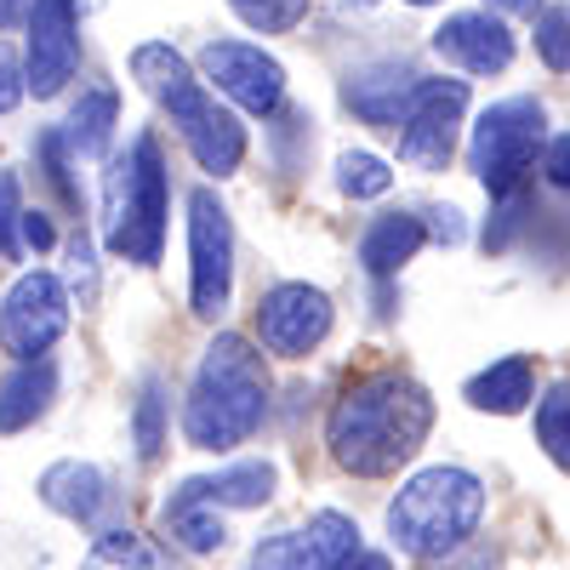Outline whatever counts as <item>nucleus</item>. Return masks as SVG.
Masks as SVG:
<instances>
[{"label":"nucleus","instance_id":"obj_17","mask_svg":"<svg viewBox=\"0 0 570 570\" xmlns=\"http://www.w3.org/2000/svg\"><path fill=\"white\" fill-rule=\"evenodd\" d=\"M422 240H428V223L416 212H383L360 234V268L383 285V279H394L422 252Z\"/></svg>","mask_w":570,"mask_h":570},{"label":"nucleus","instance_id":"obj_7","mask_svg":"<svg viewBox=\"0 0 570 570\" xmlns=\"http://www.w3.org/2000/svg\"><path fill=\"white\" fill-rule=\"evenodd\" d=\"M69 314H75V297H69L63 274L23 268L7 285V297H0V348H7L18 365L46 360V348L69 331Z\"/></svg>","mask_w":570,"mask_h":570},{"label":"nucleus","instance_id":"obj_26","mask_svg":"<svg viewBox=\"0 0 570 570\" xmlns=\"http://www.w3.org/2000/svg\"><path fill=\"white\" fill-rule=\"evenodd\" d=\"M131 434H137V456H142V462H155V456L166 451V383H160V376H142Z\"/></svg>","mask_w":570,"mask_h":570},{"label":"nucleus","instance_id":"obj_25","mask_svg":"<svg viewBox=\"0 0 570 570\" xmlns=\"http://www.w3.org/2000/svg\"><path fill=\"white\" fill-rule=\"evenodd\" d=\"M537 445L570 473V376L537 400Z\"/></svg>","mask_w":570,"mask_h":570},{"label":"nucleus","instance_id":"obj_37","mask_svg":"<svg viewBox=\"0 0 570 570\" xmlns=\"http://www.w3.org/2000/svg\"><path fill=\"white\" fill-rule=\"evenodd\" d=\"M29 7L35 0H0V29H12L18 18H29Z\"/></svg>","mask_w":570,"mask_h":570},{"label":"nucleus","instance_id":"obj_11","mask_svg":"<svg viewBox=\"0 0 570 570\" xmlns=\"http://www.w3.org/2000/svg\"><path fill=\"white\" fill-rule=\"evenodd\" d=\"M23 69L35 98H58L80 69V7L75 0H35L23 18Z\"/></svg>","mask_w":570,"mask_h":570},{"label":"nucleus","instance_id":"obj_36","mask_svg":"<svg viewBox=\"0 0 570 570\" xmlns=\"http://www.w3.org/2000/svg\"><path fill=\"white\" fill-rule=\"evenodd\" d=\"M485 12H497V18H542L548 7L542 0H485Z\"/></svg>","mask_w":570,"mask_h":570},{"label":"nucleus","instance_id":"obj_16","mask_svg":"<svg viewBox=\"0 0 570 570\" xmlns=\"http://www.w3.org/2000/svg\"><path fill=\"white\" fill-rule=\"evenodd\" d=\"M109 497H115L109 491V473L98 462L63 456V462H52V468L40 473V502L52 508V513H63V519H75V525H98Z\"/></svg>","mask_w":570,"mask_h":570},{"label":"nucleus","instance_id":"obj_10","mask_svg":"<svg viewBox=\"0 0 570 570\" xmlns=\"http://www.w3.org/2000/svg\"><path fill=\"white\" fill-rule=\"evenodd\" d=\"M331 320H337V308H331V297L320 292V285L279 279L257 303V343L279 360H308L331 337Z\"/></svg>","mask_w":570,"mask_h":570},{"label":"nucleus","instance_id":"obj_22","mask_svg":"<svg viewBox=\"0 0 570 570\" xmlns=\"http://www.w3.org/2000/svg\"><path fill=\"white\" fill-rule=\"evenodd\" d=\"M200 497L212 502V508H263L268 497H274V485H279V473H274V462H234V468H217V473H200Z\"/></svg>","mask_w":570,"mask_h":570},{"label":"nucleus","instance_id":"obj_23","mask_svg":"<svg viewBox=\"0 0 570 570\" xmlns=\"http://www.w3.org/2000/svg\"><path fill=\"white\" fill-rule=\"evenodd\" d=\"M337 188L348 200H383L394 188V166L371 149H343L337 155Z\"/></svg>","mask_w":570,"mask_h":570},{"label":"nucleus","instance_id":"obj_29","mask_svg":"<svg viewBox=\"0 0 570 570\" xmlns=\"http://www.w3.org/2000/svg\"><path fill=\"white\" fill-rule=\"evenodd\" d=\"M69 137L63 131H40V166H46V183L58 188V200L80 217V188H75V177H69Z\"/></svg>","mask_w":570,"mask_h":570},{"label":"nucleus","instance_id":"obj_3","mask_svg":"<svg viewBox=\"0 0 570 570\" xmlns=\"http://www.w3.org/2000/svg\"><path fill=\"white\" fill-rule=\"evenodd\" d=\"M131 80L171 115L183 149L195 155L200 171H212V177H234V171H240V160H246V126H240V115H234L217 91L195 75V63H188L171 40L131 46Z\"/></svg>","mask_w":570,"mask_h":570},{"label":"nucleus","instance_id":"obj_6","mask_svg":"<svg viewBox=\"0 0 570 570\" xmlns=\"http://www.w3.org/2000/svg\"><path fill=\"white\" fill-rule=\"evenodd\" d=\"M548 142V109L537 98H502L473 120L468 137V171L485 183L491 200H513L525 171L537 166V149Z\"/></svg>","mask_w":570,"mask_h":570},{"label":"nucleus","instance_id":"obj_12","mask_svg":"<svg viewBox=\"0 0 570 570\" xmlns=\"http://www.w3.org/2000/svg\"><path fill=\"white\" fill-rule=\"evenodd\" d=\"M468 115V80H428L416 109L400 126V160L411 171H445Z\"/></svg>","mask_w":570,"mask_h":570},{"label":"nucleus","instance_id":"obj_27","mask_svg":"<svg viewBox=\"0 0 570 570\" xmlns=\"http://www.w3.org/2000/svg\"><path fill=\"white\" fill-rule=\"evenodd\" d=\"M228 12L257 35H292L308 18V0H228Z\"/></svg>","mask_w":570,"mask_h":570},{"label":"nucleus","instance_id":"obj_35","mask_svg":"<svg viewBox=\"0 0 570 570\" xmlns=\"http://www.w3.org/2000/svg\"><path fill=\"white\" fill-rule=\"evenodd\" d=\"M428 217H434V240L440 246H456L462 240V212L456 206H440V212H428Z\"/></svg>","mask_w":570,"mask_h":570},{"label":"nucleus","instance_id":"obj_33","mask_svg":"<svg viewBox=\"0 0 570 570\" xmlns=\"http://www.w3.org/2000/svg\"><path fill=\"white\" fill-rule=\"evenodd\" d=\"M23 246L29 252H52L58 246V228H52V217H46V212H23Z\"/></svg>","mask_w":570,"mask_h":570},{"label":"nucleus","instance_id":"obj_14","mask_svg":"<svg viewBox=\"0 0 570 570\" xmlns=\"http://www.w3.org/2000/svg\"><path fill=\"white\" fill-rule=\"evenodd\" d=\"M422 86H428V80H422L411 63H371V69H360V75L343 80V104H348L365 126L400 137L405 115H411L416 98H422Z\"/></svg>","mask_w":570,"mask_h":570},{"label":"nucleus","instance_id":"obj_32","mask_svg":"<svg viewBox=\"0 0 570 570\" xmlns=\"http://www.w3.org/2000/svg\"><path fill=\"white\" fill-rule=\"evenodd\" d=\"M23 98H29V69H23V58L12 52V46L0 40V115H12Z\"/></svg>","mask_w":570,"mask_h":570},{"label":"nucleus","instance_id":"obj_8","mask_svg":"<svg viewBox=\"0 0 570 570\" xmlns=\"http://www.w3.org/2000/svg\"><path fill=\"white\" fill-rule=\"evenodd\" d=\"M234 297V217L217 188L188 195V308L200 320H223Z\"/></svg>","mask_w":570,"mask_h":570},{"label":"nucleus","instance_id":"obj_9","mask_svg":"<svg viewBox=\"0 0 570 570\" xmlns=\"http://www.w3.org/2000/svg\"><path fill=\"white\" fill-rule=\"evenodd\" d=\"M200 75L217 98L240 115L268 120L285 104V63L252 40H206L200 46Z\"/></svg>","mask_w":570,"mask_h":570},{"label":"nucleus","instance_id":"obj_31","mask_svg":"<svg viewBox=\"0 0 570 570\" xmlns=\"http://www.w3.org/2000/svg\"><path fill=\"white\" fill-rule=\"evenodd\" d=\"M18 234H23V195L18 177L0 171V257H18Z\"/></svg>","mask_w":570,"mask_h":570},{"label":"nucleus","instance_id":"obj_24","mask_svg":"<svg viewBox=\"0 0 570 570\" xmlns=\"http://www.w3.org/2000/svg\"><path fill=\"white\" fill-rule=\"evenodd\" d=\"M80 570H160V553L137 531H104L98 542L86 548Z\"/></svg>","mask_w":570,"mask_h":570},{"label":"nucleus","instance_id":"obj_19","mask_svg":"<svg viewBox=\"0 0 570 570\" xmlns=\"http://www.w3.org/2000/svg\"><path fill=\"white\" fill-rule=\"evenodd\" d=\"M462 400L473 411H491V416H519V411L537 400V371H531L525 354H508V360L485 365L480 376H468Z\"/></svg>","mask_w":570,"mask_h":570},{"label":"nucleus","instance_id":"obj_4","mask_svg":"<svg viewBox=\"0 0 570 570\" xmlns=\"http://www.w3.org/2000/svg\"><path fill=\"white\" fill-rule=\"evenodd\" d=\"M480 519H485L480 473L440 462V468L411 473L400 497L389 502V542L411 559H451L480 531Z\"/></svg>","mask_w":570,"mask_h":570},{"label":"nucleus","instance_id":"obj_41","mask_svg":"<svg viewBox=\"0 0 570 570\" xmlns=\"http://www.w3.org/2000/svg\"><path fill=\"white\" fill-rule=\"evenodd\" d=\"M405 7H440V0H405Z\"/></svg>","mask_w":570,"mask_h":570},{"label":"nucleus","instance_id":"obj_28","mask_svg":"<svg viewBox=\"0 0 570 570\" xmlns=\"http://www.w3.org/2000/svg\"><path fill=\"white\" fill-rule=\"evenodd\" d=\"M63 257H69V268H63V285H69V297H75L80 308H91V303H98V246H91L86 223H80V228L69 234Z\"/></svg>","mask_w":570,"mask_h":570},{"label":"nucleus","instance_id":"obj_5","mask_svg":"<svg viewBox=\"0 0 570 570\" xmlns=\"http://www.w3.org/2000/svg\"><path fill=\"white\" fill-rule=\"evenodd\" d=\"M166 212H171V183L160 137L137 131L131 149L109 155L104 166V246L137 268H155L166 246Z\"/></svg>","mask_w":570,"mask_h":570},{"label":"nucleus","instance_id":"obj_40","mask_svg":"<svg viewBox=\"0 0 570 570\" xmlns=\"http://www.w3.org/2000/svg\"><path fill=\"white\" fill-rule=\"evenodd\" d=\"M337 7H343V12H371L376 0H337Z\"/></svg>","mask_w":570,"mask_h":570},{"label":"nucleus","instance_id":"obj_30","mask_svg":"<svg viewBox=\"0 0 570 570\" xmlns=\"http://www.w3.org/2000/svg\"><path fill=\"white\" fill-rule=\"evenodd\" d=\"M537 58L548 69H570V12L564 7H548L537 18Z\"/></svg>","mask_w":570,"mask_h":570},{"label":"nucleus","instance_id":"obj_13","mask_svg":"<svg viewBox=\"0 0 570 570\" xmlns=\"http://www.w3.org/2000/svg\"><path fill=\"white\" fill-rule=\"evenodd\" d=\"M360 525L348 513H314L303 531H279L268 542H257L252 570H343L348 559H360Z\"/></svg>","mask_w":570,"mask_h":570},{"label":"nucleus","instance_id":"obj_18","mask_svg":"<svg viewBox=\"0 0 570 570\" xmlns=\"http://www.w3.org/2000/svg\"><path fill=\"white\" fill-rule=\"evenodd\" d=\"M58 400V365L52 360H29V365H12L0 376V434H23L35 428Z\"/></svg>","mask_w":570,"mask_h":570},{"label":"nucleus","instance_id":"obj_2","mask_svg":"<svg viewBox=\"0 0 570 570\" xmlns=\"http://www.w3.org/2000/svg\"><path fill=\"white\" fill-rule=\"evenodd\" d=\"M268 416V365L263 348L240 331H217L200 348L183 400V440L195 451H234L246 445Z\"/></svg>","mask_w":570,"mask_h":570},{"label":"nucleus","instance_id":"obj_34","mask_svg":"<svg viewBox=\"0 0 570 570\" xmlns=\"http://www.w3.org/2000/svg\"><path fill=\"white\" fill-rule=\"evenodd\" d=\"M542 171H548V183L570 188V131L548 142V155H542Z\"/></svg>","mask_w":570,"mask_h":570},{"label":"nucleus","instance_id":"obj_38","mask_svg":"<svg viewBox=\"0 0 570 570\" xmlns=\"http://www.w3.org/2000/svg\"><path fill=\"white\" fill-rule=\"evenodd\" d=\"M440 570H497V559H491L485 548H473V553H468L462 564H440Z\"/></svg>","mask_w":570,"mask_h":570},{"label":"nucleus","instance_id":"obj_1","mask_svg":"<svg viewBox=\"0 0 570 570\" xmlns=\"http://www.w3.org/2000/svg\"><path fill=\"white\" fill-rule=\"evenodd\" d=\"M434 428V394H428L411 371H371L354 376L343 400L325 416V445L331 462L360 480H383L400 473Z\"/></svg>","mask_w":570,"mask_h":570},{"label":"nucleus","instance_id":"obj_21","mask_svg":"<svg viewBox=\"0 0 570 570\" xmlns=\"http://www.w3.org/2000/svg\"><path fill=\"white\" fill-rule=\"evenodd\" d=\"M115 120H120V91H115V86H91V91H80V104H75V115H69V126H63L69 149L86 155V160H104V166H109Z\"/></svg>","mask_w":570,"mask_h":570},{"label":"nucleus","instance_id":"obj_39","mask_svg":"<svg viewBox=\"0 0 570 570\" xmlns=\"http://www.w3.org/2000/svg\"><path fill=\"white\" fill-rule=\"evenodd\" d=\"M343 570H394V559H389V553H360V559H348Z\"/></svg>","mask_w":570,"mask_h":570},{"label":"nucleus","instance_id":"obj_42","mask_svg":"<svg viewBox=\"0 0 570 570\" xmlns=\"http://www.w3.org/2000/svg\"><path fill=\"white\" fill-rule=\"evenodd\" d=\"M75 7H98V0H75Z\"/></svg>","mask_w":570,"mask_h":570},{"label":"nucleus","instance_id":"obj_20","mask_svg":"<svg viewBox=\"0 0 570 570\" xmlns=\"http://www.w3.org/2000/svg\"><path fill=\"white\" fill-rule=\"evenodd\" d=\"M160 519H166V531H171V537H177L188 553H217V548L228 542V531H223V513L200 497V485H195V480H183V485L166 497Z\"/></svg>","mask_w":570,"mask_h":570},{"label":"nucleus","instance_id":"obj_15","mask_svg":"<svg viewBox=\"0 0 570 570\" xmlns=\"http://www.w3.org/2000/svg\"><path fill=\"white\" fill-rule=\"evenodd\" d=\"M434 52L462 75H502L513 63V35L497 12H451L434 29Z\"/></svg>","mask_w":570,"mask_h":570}]
</instances>
